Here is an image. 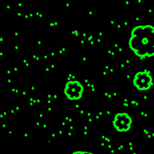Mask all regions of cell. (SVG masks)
<instances>
[{
  "label": "cell",
  "instance_id": "7a4b0ae2",
  "mask_svg": "<svg viewBox=\"0 0 154 154\" xmlns=\"http://www.w3.org/2000/svg\"><path fill=\"white\" fill-rule=\"evenodd\" d=\"M134 87L140 91H147L153 85V79L150 72L143 70L137 72L132 80Z\"/></svg>",
  "mask_w": 154,
  "mask_h": 154
},
{
  "label": "cell",
  "instance_id": "3957f363",
  "mask_svg": "<svg viewBox=\"0 0 154 154\" xmlns=\"http://www.w3.org/2000/svg\"><path fill=\"white\" fill-rule=\"evenodd\" d=\"M83 91V85L77 80H72L67 82L64 89L65 96L70 100L80 99L82 96Z\"/></svg>",
  "mask_w": 154,
  "mask_h": 154
},
{
  "label": "cell",
  "instance_id": "277c9868",
  "mask_svg": "<svg viewBox=\"0 0 154 154\" xmlns=\"http://www.w3.org/2000/svg\"><path fill=\"white\" fill-rule=\"evenodd\" d=\"M132 123V118L127 112L117 113L112 120L114 128L119 132L128 131L131 129Z\"/></svg>",
  "mask_w": 154,
  "mask_h": 154
},
{
  "label": "cell",
  "instance_id": "6da1fadb",
  "mask_svg": "<svg viewBox=\"0 0 154 154\" xmlns=\"http://www.w3.org/2000/svg\"><path fill=\"white\" fill-rule=\"evenodd\" d=\"M154 28L151 25H140L131 31L128 44L134 54L141 58L152 57L153 47Z\"/></svg>",
  "mask_w": 154,
  "mask_h": 154
}]
</instances>
